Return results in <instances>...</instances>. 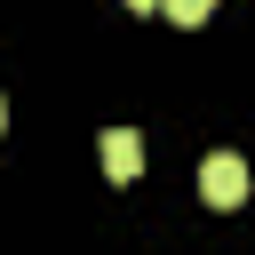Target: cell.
I'll use <instances>...</instances> for the list:
<instances>
[{"instance_id": "cell-1", "label": "cell", "mask_w": 255, "mask_h": 255, "mask_svg": "<svg viewBox=\"0 0 255 255\" xmlns=\"http://www.w3.org/2000/svg\"><path fill=\"white\" fill-rule=\"evenodd\" d=\"M199 199H207V207H239V199H247V159H239V151H207Z\"/></svg>"}, {"instance_id": "cell-2", "label": "cell", "mask_w": 255, "mask_h": 255, "mask_svg": "<svg viewBox=\"0 0 255 255\" xmlns=\"http://www.w3.org/2000/svg\"><path fill=\"white\" fill-rule=\"evenodd\" d=\"M104 175L112 183H135L143 175V135L135 128H104Z\"/></svg>"}, {"instance_id": "cell-3", "label": "cell", "mask_w": 255, "mask_h": 255, "mask_svg": "<svg viewBox=\"0 0 255 255\" xmlns=\"http://www.w3.org/2000/svg\"><path fill=\"white\" fill-rule=\"evenodd\" d=\"M159 8H167L175 24H207V16H215V0H159Z\"/></svg>"}, {"instance_id": "cell-4", "label": "cell", "mask_w": 255, "mask_h": 255, "mask_svg": "<svg viewBox=\"0 0 255 255\" xmlns=\"http://www.w3.org/2000/svg\"><path fill=\"white\" fill-rule=\"evenodd\" d=\"M128 8H135V16H143V8H159V0H128Z\"/></svg>"}, {"instance_id": "cell-5", "label": "cell", "mask_w": 255, "mask_h": 255, "mask_svg": "<svg viewBox=\"0 0 255 255\" xmlns=\"http://www.w3.org/2000/svg\"><path fill=\"white\" fill-rule=\"evenodd\" d=\"M0 128H8V104H0Z\"/></svg>"}]
</instances>
